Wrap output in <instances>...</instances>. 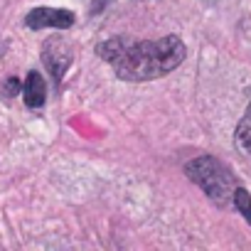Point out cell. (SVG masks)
Segmentation results:
<instances>
[{"instance_id":"obj_1","label":"cell","mask_w":251,"mask_h":251,"mask_svg":"<svg viewBox=\"0 0 251 251\" xmlns=\"http://www.w3.org/2000/svg\"><path fill=\"white\" fill-rule=\"evenodd\" d=\"M185 59V45L180 37L168 35L155 42L126 45L123 52L111 62L113 72L123 81H148L165 76Z\"/></svg>"},{"instance_id":"obj_2","label":"cell","mask_w":251,"mask_h":251,"mask_svg":"<svg viewBox=\"0 0 251 251\" xmlns=\"http://www.w3.org/2000/svg\"><path fill=\"white\" fill-rule=\"evenodd\" d=\"M185 173L214 204H219V207L231 204L236 182H234V177H231V173L226 170L224 163H219L212 155H200V158L187 163Z\"/></svg>"},{"instance_id":"obj_3","label":"cell","mask_w":251,"mask_h":251,"mask_svg":"<svg viewBox=\"0 0 251 251\" xmlns=\"http://www.w3.org/2000/svg\"><path fill=\"white\" fill-rule=\"evenodd\" d=\"M42 59L47 64V69L52 72L54 81H59L64 76V72L69 69V64L74 62V45L59 35L50 37L42 47Z\"/></svg>"},{"instance_id":"obj_4","label":"cell","mask_w":251,"mask_h":251,"mask_svg":"<svg viewBox=\"0 0 251 251\" xmlns=\"http://www.w3.org/2000/svg\"><path fill=\"white\" fill-rule=\"evenodd\" d=\"M25 23L32 30H42V27L67 30V27L74 25V15L69 10H59V8H35V10L27 13Z\"/></svg>"},{"instance_id":"obj_5","label":"cell","mask_w":251,"mask_h":251,"mask_svg":"<svg viewBox=\"0 0 251 251\" xmlns=\"http://www.w3.org/2000/svg\"><path fill=\"white\" fill-rule=\"evenodd\" d=\"M45 96H47V84H45L42 74L30 72L27 79H25V103L30 108H40L45 103Z\"/></svg>"},{"instance_id":"obj_6","label":"cell","mask_w":251,"mask_h":251,"mask_svg":"<svg viewBox=\"0 0 251 251\" xmlns=\"http://www.w3.org/2000/svg\"><path fill=\"white\" fill-rule=\"evenodd\" d=\"M236 146H239L241 153H246L251 158V103H249L244 118L236 126Z\"/></svg>"},{"instance_id":"obj_7","label":"cell","mask_w":251,"mask_h":251,"mask_svg":"<svg viewBox=\"0 0 251 251\" xmlns=\"http://www.w3.org/2000/svg\"><path fill=\"white\" fill-rule=\"evenodd\" d=\"M234 207L241 212V217L251 224V195L244 190V187H234V197H231Z\"/></svg>"},{"instance_id":"obj_8","label":"cell","mask_w":251,"mask_h":251,"mask_svg":"<svg viewBox=\"0 0 251 251\" xmlns=\"http://www.w3.org/2000/svg\"><path fill=\"white\" fill-rule=\"evenodd\" d=\"M123 47H126V42L113 37V40H108V42H101V45L96 47V52H99V54H101L106 62H113V59H116V57L123 52Z\"/></svg>"},{"instance_id":"obj_9","label":"cell","mask_w":251,"mask_h":251,"mask_svg":"<svg viewBox=\"0 0 251 251\" xmlns=\"http://www.w3.org/2000/svg\"><path fill=\"white\" fill-rule=\"evenodd\" d=\"M20 91V81L15 79V76H10L8 81H5V96H15Z\"/></svg>"}]
</instances>
